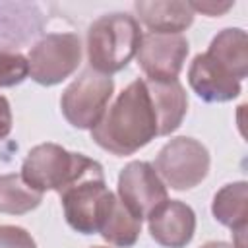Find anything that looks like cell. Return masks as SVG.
Returning <instances> with one entry per match:
<instances>
[{"mask_svg":"<svg viewBox=\"0 0 248 248\" xmlns=\"http://www.w3.org/2000/svg\"><path fill=\"white\" fill-rule=\"evenodd\" d=\"M213 217L231 231L248 227V184L244 180L223 186L211 203Z\"/></svg>","mask_w":248,"mask_h":248,"instance_id":"15","label":"cell"},{"mask_svg":"<svg viewBox=\"0 0 248 248\" xmlns=\"http://www.w3.org/2000/svg\"><path fill=\"white\" fill-rule=\"evenodd\" d=\"M202 248H234V246L229 244V242H221V240H209V242H205Z\"/></svg>","mask_w":248,"mask_h":248,"instance_id":"22","label":"cell"},{"mask_svg":"<svg viewBox=\"0 0 248 248\" xmlns=\"http://www.w3.org/2000/svg\"><path fill=\"white\" fill-rule=\"evenodd\" d=\"M58 194L68 225L81 234L99 232L116 200V196L107 188L101 163L89 157L81 170Z\"/></svg>","mask_w":248,"mask_h":248,"instance_id":"2","label":"cell"},{"mask_svg":"<svg viewBox=\"0 0 248 248\" xmlns=\"http://www.w3.org/2000/svg\"><path fill=\"white\" fill-rule=\"evenodd\" d=\"M155 170L172 190H190L207 176L209 151L194 138H172L161 147Z\"/></svg>","mask_w":248,"mask_h":248,"instance_id":"5","label":"cell"},{"mask_svg":"<svg viewBox=\"0 0 248 248\" xmlns=\"http://www.w3.org/2000/svg\"><path fill=\"white\" fill-rule=\"evenodd\" d=\"M91 248H105V246H91Z\"/></svg>","mask_w":248,"mask_h":248,"instance_id":"23","label":"cell"},{"mask_svg":"<svg viewBox=\"0 0 248 248\" xmlns=\"http://www.w3.org/2000/svg\"><path fill=\"white\" fill-rule=\"evenodd\" d=\"M155 136L157 118L145 79H136L118 93L114 103L91 130L95 143L114 155H132L145 147Z\"/></svg>","mask_w":248,"mask_h":248,"instance_id":"1","label":"cell"},{"mask_svg":"<svg viewBox=\"0 0 248 248\" xmlns=\"http://www.w3.org/2000/svg\"><path fill=\"white\" fill-rule=\"evenodd\" d=\"M29 76L27 58L19 52L0 48V87H12L21 83Z\"/></svg>","mask_w":248,"mask_h":248,"instance_id":"18","label":"cell"},{"mask_svg":"<svg viewBox=\"0 0 248 248\" xmlns=\"http://www.w3.org/2000/svg\"><path fill=\"white\" fill-rule=\"evenodd\" d=\"M43 200V194L33 190L21 174H0V213L23 215L35 209Z\"/></svg>","mask_w":248,"mask_h":248,"instance_id":"17","label":"cell"},{"mask_svg":"<svg viewBox=\"0 0 248 248\" xmlns=\"http://www.w3.org/2000/svg\"><path fill=\"white\" fill-rule=\"evenodd\" d=\"M112 93V78L89 68L64 89L60 99L62 114L72 126L79 130H93L108 108Z\"/></svg>","mask_w":248,"mask_h":248,"instance_id":"4","label":"cell"},{"mask_svg":"<svg viewBox=\"0 0 248 248\" xmlns=\"http://www.w3.org/2000/svg\"><path fill=\"white\" fill-rule=\"evenodd\" d=\"M12 132V110L10 103L4 95H0V140H4Z\"/></svg>","mask_w":248,"mask_h":248,"instance_id":"21","label":"cell"},{"mask_svg":"<svg viewBox=\"0 0 248 248\" xmlns=\"http://www.w3.org/2000/svg\"><path fill=\"white\" fill-rule=\"evenodd\" d=\"M0 248H37L33 236L16 225H0Z\"/></svg>","mask_w":248,"mask_h":248,"instance_id":"19","label":"cell"},{"mask_svg":"<svg viewBox=\"0 0 248 248\" xmlns=\"http://www.w3.org/2000/svg\"><path fill=\"white\" fill-rule=\"evenodd\" d=\"M85 161L83 153H70L58 143H39L27 153L21 178L41 194L46 190L60 192L81 170Z\"/></svg>","mask_w":248,"mask_h":248,"instance_id":"6","label":"cell"},{"mask_svg":"<svg viewBox=\"0 0 248 248\" xmlns=\"http://www.w3.org/2000/svg\"><path fill=\"white\" fill-rule=\"evenodd\" d=\"M147 79H176L188 56V41L180 33H145L136 52Z\"/></svg>","mask_w":248,"mask_h":248,"instance_id":"9","label":"cell"},{"mask_svg":"<svg viewBox=\"0 0 248 248\" xmlns=\"http://www.w3.org/2000/svg\"><path fill=\"white\" fill-rule=\"evenodd\" d=\"M207 54L238 81L248 74V35L242 29H223L207 48Z\"/></svg>","mask_w":248,"mask_h":248,"instance_id":"14","label":"cell"},{"mask_svg":"<svg viewBox=\"0 0 248 248\" xmlns=\"http://www.w3.org/2000/svg\"><path fill=\"white\" fill-rule=\"evenodd\" d=\"M157 118V136L174 132L188 110V97L178 79H145Z\"/></svg>","mask_w":248,"mask_h":248,"instance_id":"12","label":"cell"},{"mask_svg":"<svg viewBox=\"0 0 248 248\" xmlns=\"http://www.w3.org/2000/svg\"><path fill=\"white\" fill-rule=\"evenodd\" d=\"M118 200L138 219L147 217L169 200L167 186L147 161H132L118 174Z\"/></svg>","mask_w":248,"mask_h":248,"instance_id":"8","label":"cell"},{"mask_svg":"<svg viewBox=\"0 0 248 248\" xmlns=\"http://www.w3.org/2000/svg\"><path fill=\"white\" fill-rule=\"evenodd\" d=\"M153 240L165 248H184L196 232V213L180 200H167L147 215Z\"/></svg>","mask_w":248,"mask_h":248,"instance_id":"10","label":"cell"},{"mask_svg":"<svg viewBox=\"0 0 248 248\" xmlns=\"http://www.w3.org/2000/svg\"><path fill=\"white\" fill-rule=\"evenodd\" d=\"M81 62V39L76 33H48L29 50L31 78L41 85H56L72 76Z\"/></svg>","mask_w":248,"mask_h":248,"instance_id":"7","label":"cell"},{"mask_svg":"<svg viewBox=\"0 0 248 248\" xmlns=\"http://www.w3.org/2000/svg\"><path fill=\"white\" fill-rule=\"evenodd\" d=\"M99 232L108 244L128 248V246L136 244V240L141 232V219L132 215L130 209L116 198L107 219L103 221Z\"/></svg>","mask_w":248,"mask_h":248,"instance_id":"16","label":"cell"},{"mask_svg":"<svg viewBox=\"0 0 248 248\" xmlns=\"http://www.w3.org/2000/svg\"><path fill=\"white\" fill-rule=\"evenodd\" d=\"M134 8L140 16V21H143L151 33H180L194 21L190 4L182 0L136 2Z\"/></svg>","mask_w":248,"mask_h":248,"instance_id":"13","label":"cell"},{"mask_svg":"<svg viewBox=\"0 0 248 248\" xmlns=\"http://www.w3.org/2000/svg\"><path fill=\"white\" fill-rule=\"evenodd\" d=\"M141 29L130 14H107L95 19L87 31V60L91 70L110 76L126 68L141 43Z\"/></svg>","mask_w":248,"mask_h":248,"instance_id":"3","label":"cell"},{"mask_svg":"<svg viewBox=\"0 0 248 248\" xmlns=\"http://www.w3.org/2000/svg\"><path fill=\"white\" fill-rule=\"evenodd\" d=\"M192 12H202L205 16H221L227 10H231L234 4L232 2H188Z\"/></svg>","mask_w":248,"mask_h":248,"instance_id":"20","label":"cell"},{"mask_svg":"<svg viewBox=\"0 0 248 248\" xmlns=\"http://www.w3.org/2000/svg\"><path fill=\"white\" fill-rule=\"evenodd\" d=\"M190 87L207 103H227L238 97L240 81L223 70L207 52L198 54L188 70Z\"/></svg>","mask_w":248,"mask_h":248,"instance_id":"11","label":"cell"}]
</instances>
